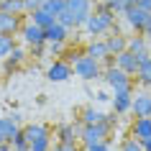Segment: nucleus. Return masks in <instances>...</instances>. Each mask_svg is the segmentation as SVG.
I'll list each match as a JSON object with an SVG mask.
<instances>
[{
    "label": "nucleus",
    "instance_id": "2eb2a0df",
    "mask_svg": "<svg viewBox=\"0 0 151 151\" xmlns=\"http://www.w3.org/2000/svg\"><path fill=\"white\" fill-rule=\"evenodd\" d=\"M67 31H69V28L56 21L54 26H49V28H46V44H59V41H64V39H67Z\"/></svg>",
    "mask_w": 151,
    "mask_h": 151
},
{
    "label": "nucleus",
    "instance_id": "423d86ee",
    "mask_svg": "<svg viewBox=\"0 0 151 151\" xmlns=\"http://www.w3.org/2000/svg\"><path fill=\"white\" fill-rule=\"evenodd\" d=\"M67 8L74 13L77 26H85V21L92 16V0H67Z\"/></svg>",
    "mask_w": 151,
    "mask_h": 151
},
{
    "label": "nucleus",
    "instance_id": "5701e85b",
    "mask_svg": "<svg viewBox=\"0 0 151 151\" xmlns=\"http://www.w3.org/2000/svg\"><path fill=\"white\" fill-rule=\"evenodd\" d=\"M82 120L85 123H100V120H105V113H100L97 108H85L82 110Z\"/></svg>",
    "mask_w": 151,
    "mask_h": 151
},
{
    "label": "nucleus",
    "instance_id": "a878e982",
    "mask_svg": "<svg viewBox=\"0 0 151 151\" xmlns=\"http://www.w3.org/2000/svg\"><path fill=\"white\" fill-rule=\"evenodd\" d=\"M16 49V44H13V39L10 36H5V33H0V59H8V54Z\"/></svg>",
    "mask_w": 151,
    "mask_h": 151
},
{
    "label": "nucleus",
    "instance_id": "cd10ccee",
    "mask_svg": "<svg viewBox=\"0 0 151 151\" xmlns=\"http://www.w3.org/2000/svg\"><path fill=\"white\" fill-rule=\"evenodd\" d=\"M56 21H59L62 26H67V28H72V26H77V21H74V13H72L69 8H64L62 13L56 16Z\"/></svg>",
    "mask_w": 151,
    "mask_h": 151
},
{
    "label": "nucleus",
    "instance_id": "72a5a7b5",
    "mask_svg": "<svg viewBox=\"0 0 151 151\" xmlns=\"http://www.w3.org/2000/svg\"><path fill=\"white\" fill-rule=\"evenodd\" d=\"M51 151H80V149H77L74 143H56Z\"/></svg>",
    "mask_w": 151,
    "mask_h": 151
},
{
    "label": "nucleus",
    "instance_id": "7c9ffc66",
    "mask_svg": "<svg viewBox=\"0 0 151 151\" xmlns=\"http://www.w3.org/2000/svg\"><path fill=\"white\" fill-rule=\"evenodd\" d=\"M23 56H26V51L16 46V49L8 54V67H16V64H21V62H23Z\"/></svg>",
    "mask_w": 151,
    "mask_h": 151
},
{
    "label": "nucleus",
    "instance_id": "b1692460",
    "mask_svg": "<svg viewBox=\"0 0 151 151\" xmlns=\"http://www.w3.org/2000/svg\"><path fill=\"white\" fill-rule=\"evenodd\" d=\"M10 146H13V151H31V143H28V138H26L23 131L16 133V138L10 141Z\"/></svg>",
    "mask_w": 151,
    "mask_h": 151
},
{
    "label": "nucleus",
    "instance_id": "473e14b6",
    "mask_svg": "<svg viewBox=\"0 0 151 151\" xmlns=\"http://www.w3.org/2000/svg\"><path fill=\"white\" fill-rule=\"evenodd\" d=\"M44 3H46V0H26V10H28V13H33V10L44 8Z\"/></svg>",
    "mask_w": 151,
    "mask_h": 151
},
{
    "label": "nucleus",
    "instance_id": "aec40b11",
    "mask_svg": "<svg viewBox=\"0 0 151 151\" xmlns=\"http://www.w3.org/2000/svg\"><path fill=\"white\" fill-rule=\"evenodd\" d=\"M23 133H26V138H28V143H31V141H36V138H41V136H49V128L41 126V123H31V126L23 128Z\"/></svg>",
    "mask_w": 151,
    "mask_h": 151
},
{
    "label": "nucleus",
    "instance_id": "4c0bfd02",
    "mask_svg": "<svg viewBox=\"0 0 151 151\" xmlns=\"http://www.w3.org/2000/svg\"><path fill=\"white\" fill-rule=\"evenodd\" d=\"M136 5H138V8H143L146 13H151V0H138Z\"/></svg>",
    "mask_w": 151,
    "mask_h": 151
},
{
    "label": "nucleus",
    "instance_id": "79ce46f5",
    "mask_svg": "<svg viewBox=\"0 0 151 151\" xmlns=\"http://www.w3.org/2000/svg\"><path fill=\"white\" fill-rule=\"evenodd\" d=\"M108 151H118V149H113V146H108Z\"/></svg>",
    "mask_w": 151,
    "mask_h": 151
},
{
    "label": "nucleus",
    "instance_id": "f704fd0d",
    "mask_svg": "<svg viewBox=\"0 0 151 151\" xmlns=\"http://www.w3.org/2000/svg\"><path fill=\"white\" fill-rule=\"evenodd\" d=\"M108 146H110L108 141H100V143H92V146H87V151H108Z\"/></svg>",
    "mask_w": 151,
    "mask_h": 151
},
{
    "label": "nucleus",
    "instance_id": "39448f33",
    "mask_svg": "<svg viewBox=\"0 0 151 151\" xmlns=\"http://www.w3.org/2000/svg\"><path fill=\"white\" fill-rule=\"evenodd\" d=\"M21 36H23V41L31 49H41L44 44H46V28L36 26L33 21H31V23H26L23 28H21Z\"/></svg>",
    "mask_w": 151,
    "mask_h": 151
},
{
    "label": "nucleus",
    "instance_id": "bb28decb",
    "mask_svg": "<svg viewBox=\"0 0 151 151\" xmlns=\"http://www.w3.org/2000/svg\"><path fill=\"white\" fill-rule=\"evenodd\" d=\"M44 8H46L51 16H59V13L67 8V0H46V3H44Z\"/></svg>",
    "mask_w": 151,
    "mask_h": 151
},
{
    "label": "nucleus",
    "instance_id": "ea45409f",
    "mask_svg": "<svg viewBox=\"0 0 151 151\" xmlns=\"http://www.w3.org/2000/svg\"><path fill=\"white\" fill-rule=\"evenodd\" d=\"M10 118L16 120V123H21V113H18V110H13V113H10Z\"/></svg>",
    "mask_w": 151,
    "mask_h": 151
},
{
    "label": "nucleus",
    "instance_id": "20e7f679",
    "mask_svg": "<svg viewBox=\"0 0 151 151\" xmlns=\"http://www.w3.org/2000/svg\"><path fill=\"white\" fill-rule=\"evenodd\" d=\"M103 80H105V85H108L113 92H118V90H131V74L123 72L118 64H115V67H108V69L103 72Z\"/></svg>",
    "mask_w": 151,
    "mask_h": 151
},
{
    "label": "nucleus",
    "instance_id": "6e6552de",
    "mask_svg": "<svg viewBox=\"0 0 151 151\" xmlns=\"http://www.w3.org/2000/svg\"><path fill=\"white\" fill-rule=\"evenodd\" d=\"M72 72H74V67H69L67 62H59V59H56V62L46 69V80L49 82H67L72 77Z\"/></svg>",
    "mask_w": 151,
    "mask_h": 151
},
{
    "label": "nucleus",
    "instance_id": "ddd939ff",
    "mask_svg": "<svg viewBox=\"0 0 151 151\" xmlns=\"http://www.w3.org/2000/svg\"><path fill=\"white\" fill-rule=\"evenodd\" d=\"M18 133V123L13 118H0V143H10Z\"/></svg>",
    "mask_w": 151,
    "mask_h": 151
},
{
    "label": "nucleus",
    "instance_id": "c9c22d12",
    "mask_svg": "<svg viewBox=\"0 0 151 151\" xmlns=\"http://www.w3.org/2000/svg\"><path fill=\"white\" fill-rule=\"evenodd\" d=\"M95 100H97V103H108V100H113V97L108 95L105 90H100V92H95Z\"/></svg>",
    "mask_w": 151,
    "mask_h": 151
},
{
    "label": "nucleus",
    "instance_id": "1a4fd4ad",
    "mask_svg": "<svg viewBox=\"0 0 151 151\" xmlns=\"http://www.w3.org/2000/svg\"><path fill=\"white\" fill-rule=\"evenodd\" d=\"M123 16H126V23L131 26L133 31H138V33H141L143 23H146V18H149L151 13H146V10H143V8H138V5H131V8H128L126 13H123Z\"/></svg>",
    "mask_w": 151,
    "mask_h": 151
},
{
    "label": "nucleus",
    "instance_id": "393cba45",
    "mask_svg": "<svg viewBox=\"0 0 151 151\" xmlns=\"http://www.w3.org/2000/svg\"><path fill=\"white\" fill-rule=\"evenodd\" d=\"M59 143H74V126L72 123L59 126Z\"/></svg>",
    "mask_w": 151,
    "mask_h": 151
},
{
    "label": "nucleus",
    "instance_id": "c756f323",
    "mask_svg": "<svg viewBox=\"0 0 151 151\" xmlns=\"http://www.w3.org/2000/svg\"><path fill=\"white\" fill-rule=\"evenodd\" d=\"M31 151H51L49 136H41V138H36V141H31Z\"/></svg>",
    "mask_w": 151,
    "mask_h": 151
},
{
    "label": "nucleus",
    "instance_id": "2f4dec72",
    "mask_svg": "<svg viewBox=\"0 0 151 151\" xmlns=\"http://www.w3.org/2000/svg\"><path fill=\"white\" fill-rule=\"evenodd\" d=\"M120 151H143V143L138 141V138H133V136H131V138L120 146Z\"/></svg>",
    "mask_w": 151,
    "mask_h": 151
},
{
    "label": "nucleus",
    "instance_id": "e433bc0d",
    "mask_svg": "<svg viewBox=\"0 0 151 151\" xmlns=\"http://www.w3.org/2000/svg\"><path fill=\"white\" fill-rule=\"evenodd\" d=\"M141 33L146 36V39H151V16L146 18V23H143V28H141Z\"/></svg>",
    "mask_w": 151,
    "mask_h": 151
},
{
    "label": "nucleus",
    "instance_id": "f257e3e1",
    "mask_svg": "<svg viewBox=\"0 0 151 151\" xmlns=\"http://www.w3.org/2000/svg\"><path fill=\"white\" fill-rule=\"evenodd\" d=\"M113 21H115V13L103 5L100 10H95V13L85 21V28H87L90 36H100V33H105V31L113 28Z\"/></svg>",
    "mask_w": 151,
    "mask_h": 151
},
{
    "label": "nucleus",
    "instance_id": "58836bf2",
    "mask_svg": "<svg viewBox=\"0 0 151 151\" xmlns=\"http://www.w3.org/2000/svg\"><path fill=\"white\" fill-rule=\"evenodd\" d=\"M141 143H143V151H151V136H149V138H143Z\"/></svg>",
    "mask_w": 151,
    "mask_h": 151
},
{
    "label": "nucleus",
    "instance_id": "7ed1b4c3",
    "mask_svg": "<svg viewBox=\"0 0 151 151\" xmlns=\"http://www.w3.org/2000/svg\"><path fill=\"white\" fill-rule=\"evenodd\" d=\"M110 126H113V118H108V115H105V120H100V123H85V128H82V133H80L82 141H85V146L105 141V138L110 136Z\"/></svg>",
    "mask_w": 151,
    "mask_h": 151
},
{
    "label": "nucleus",
    "instance_id": "f8f14e48",
    "mask_svg": "<svg viewBox=\"0 0 151 151\" xmlns=\"http://www.w3.org/2000/svg\"><path fill=\"white\" fill-rule=\"evenodd\" d=\"M133 105V92L131 90H118L113 92V110L115 113H128Z\"/></svg>",
    "mask_w": 151,
    "mask_h": 151
},
{
    "label": "nucleus",
    "instance_id": "c85d7f7f",
    "mask_svg": "<svg viewBox=\"0 0 151 151\" xmlns=\"http://www.w3.org/2000/svg\"><path fill=\"white\" fill-rule=\"evenodd\" d=\"M105 8H110L113 13H126L131 5H128L126 0H105Z\"/></svg>",
    "mask_w": 151,
    "mask_h": 151
},
{
    "label": "nucleus",
    "instance_id": "a19ab883",
    "mask_svg": "<svg viewBox=\"0 0 151 151\" xmlns=\"http://www.w3.org/2000/svg\"><path fill=\"white\" fill-rule=\"evenodd\" d=\"M126 3H128V5H136V3H138V0H126Z\"/></svg>",
    "mask_w": 151,
    "mask_h": 151
},
{
    "label": "nucleus",
    "instance_id": "dca6fc26",
    "mask_svg": "<svg viewBox=\"0 0 151 151\" xmlns=\"http://www.w3.org/2000/svg\"><path fill=\"white\" fill-rule=\"evenodd\" d=\"M31 21L36 26H41V28H49V26L56 23V16H51L46 8H39V10H33V13H31Z\"/></svg>",
    "mask_w": 151,
    "mask_h": 151
},
{
    "label": "nucleus",
    "instance_id": "9b49d317",
    "mask_svg": "<svg viewBox=\"0 0 151 151\" xmlns=\"http://www.w3.org/2000/svg\"><path fill=\"white\" fill-rule=\"evenodd\" d=\"M21 31V18L16 13H5V10H0V33H5V36H13V33Z\"/></svg>",
    "mask_w": 151,
    "mask_h": 151
},
{
    "label": "nucleus",
    "instance_id": "4468645a",
    "mask_svg": "<svg viewBox=\"0 0 151 151\" xmlns=\"http://www.w3.org/2000/svg\"><path fill=\"white\" fill-rule=\"evenodd\" d=\"M128 49H131L136 56H141V59L151 56L149 54V39H146L143 33H141V36H131V39H128Z\"/></svg>",
    "mask_w": 151,
    "mask_h": 151
},
{
    "label": "nucleus",
    "instance_id": "f3484780",
    "mask_svg": "<svg viewBox=\"0 0 151 151\" xmlns=\"http://www.w3.org/2000/svg\"><path fill=\"white\" fill-rule=\"evenodd\" d=\"M87 54L90 56H95L97 62H100V59H110V49H108V41H92V44H90L87 46Z\"/></svg>",
    "mask_w": 151,
    "mask_h": 151
},
{
    "label": "nucleus",
    "instance_id": "6ab92c4d",
    "mask_svg": "<svg viewBox=\"0 0 151 151\" xmlns=\"http://www.w3.org/2000/svg\"><path fill=\"white\" fill-rule=\"evenodd\" d=\"M136 80L141 82L143 87H151V56L141 59V67H138V72H136Z\"/></svg>",
    "mask_w": 151,
    "mask_h": 151
},
{
    "label": "nucleus",
    "instance_id": "a211bd4d",
    "mask_svg": "<svg viewBox=\"0 0 151 151\" xmlns=\"http://www.w3.org/2000/svg\"><path fill=\"white\" fill-rule=\"evenodd\" d=\"M151 136V118H136L133 123V138L143 141V138H149Z\"/></svg>",
    "mask_w": 151,
    "mask_h": 151
},
{
    "label": "nucleus",
    "instance_id": "412c9836",
    "mask_svg": "<svg viewBox=\"0 0 151 151\" xmlns=\"http://www.w3.org/2000/svg\"><path fill=\"white\" fill-rule=\"evenodd\" d=\"M0 10L21 16V13L26 10V0H0Z\"/></svg>",
    "mask_w": 151,
    "mask_h": 151
},
{
    "label": "nucleus",
    "instance_id": "9d476101",
    "mask_svg": "<svg viewBox=\"0 0 151 151\" xmlns=\"http://www.w3.org/2000/svg\"><path fill=\"white\" fill-rule=\"evenodd\" d=\"M131 110L136 113V118H151V95L149 92H136Z\"/></svg>",
    "mask_w": 151,
    "mask_h": 151
},
{
    "label": "nucleus",
    "instance_id": "4be33fe9",
    "mask_svg": "<svg viewBox=\"0 0 151 151\" xmlns=\"http://www.w3.org/2000/svg\"><path fill=\"white\" fill-rule=\"evenodd\" d=\"M108 49H110V54H120V51L128 49V39L126 36H110L108 39Z\"/></svg>",
    "mask_w": 151,
    "mask_h": 151
},
{
    "label": "nucleus",
    "instance_id": "0eeeda50",
    "mask_svg": "<svg viewBox=\"0 0 151 151\" xmlns=\"http://www.w3.org/2000/svg\"><path fill=\"white\" fill-rule=\"evenodd\" d=\"M115 64H118L123 72H128V74H136L138 67H141V56H136L131 49H126V51L115 54Z\"/></svg>",
    "mask_w": 151,
    "mask_h": 151
},
{
    "label": "nucleus",
    "instance_id": "f03ea898",
    "mask_svg": "<svg viewBox=\"0 0 151 151\" xmlns=\"http://www.w3.org/2000/svg\"><path fill=\"white\" fill-rule=\"evenodd\" d=\"M74 74L85 82H92V80H100L103 77V69H100V62H97L95 56L90 54H82L74 59Z\"/></svg>",
    "mask_w": 151,
    "mask_h": 151
}]
</instances>
